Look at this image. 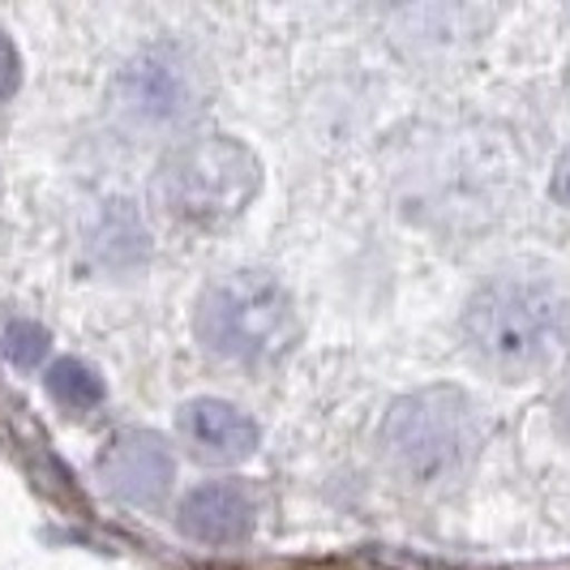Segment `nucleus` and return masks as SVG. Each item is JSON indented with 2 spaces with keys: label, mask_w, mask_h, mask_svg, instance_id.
I'll use <instances>...</instances> for the list:
<instances>
[{
  "label": "nucleus",
  "mask_w": 570,
  "mask_h": 570,
  "mask_svg": "<svg viewBox=\"0 0 570 570\" xmlns=\"http://www.w3.org/2000/svg\"><path fill=\"white\" fill-rule=\"evenodd\" d=\"M567 331V301L537 279H493L468 301L463 314V335L472 352L489 370L511 377L544 370L562 352Z\"/></svg>",
  "instance_id": "1"
},
{
  "label": "nucleus",
  "mask_w": 570,
  "mask_h": 570,
  "mask_svg": "<svg viewBox=\"0 0 570 570\" xmlns=\"http://www.w3.org/2000/svg\"><path fill=\"white\" fill-rule=\"evenodd\" d=\"M202 347L236 365H275L301 335L296 301L266 271H236L202 292L194 314Z\"/></svg>",
  "instance_id": "2"
},
{
  "label": "nucleus",
  "mask_w": 570,
  "mask_h": 570,
  "mask_svg": "<svg viewBox=\"0 0 570 570\" xmlns=\"http://www.w3.org/2000/svg\"><path fill=\"white\" fill-rule=\"evenodd\" d=\"M382 446L412 481H451L472 468L481 446V421L463 391L433 386L391 403L382 421Z\"/></svg>",
  "instance_id": "3"
},
{
  "label": "nucleus",
  "mask_w": 570,
  "mask_h": 570,
  "mask_svg": "<svg viewBox=\"0 0 570 570\" xmlns=\"http://www.w3.org/2000/svg\"><path fill=\"white\" fill-rule=\"evenodd\" d=\"M262 185V164L236 138H189L164 159L155 194L171 215L194 224H219L240 215Z\"/></svg>",
  "instance_id": "4"
},
{
  "label": "nucleus",
  "mask_w": 570,
  "mask_h": 570,
  "mask_svg": "<svg viewBox=\"0 0 570 570\" xmlns=\"http://www.w3.org/2000/svg\"><path fill=\"white\" fill-rule=\"evenodd\" d=\"M206 99V78L198 60L176 43L142 48L116 78V104L129 120L146 129H168L185 125Z\"/></svg>",
  "instance_id": "5"
},
{
  "label": "nucleus",
  "mask_w": 570,
  "mask_h": 570,
  "mask_svg": "<svg viewBox=\"0 0 570 570\" xmlns=\"http://www.w3.org/2000/svg\"><path fill=\"white\" fill-rule=\"evenodd\" d=\"M171 476H176V459H171L168 442L150 429L120 433L99 459L104 489L116 502H129V507H155L171 489Z\"/></svg>",
  "instance_id": "6"
},
{
  "label": "nucleus",
  "mask_w": 570,
  "mask_h": 570,
  "mask_svg": "<svg viewBox=\"0 0 570 570\" xmlns=\"http://www.w3.org/2000/svg\"><path fill=\"white\" fill-rule=\"evenodd\" d=\"M257 523L254 493L240 481H206L180 502V532L198 544H240Z\"/></svg>",
  "instance_id": "7"
},
{
  "label": "nucleus",
  "mask_w": 570,
  "mask_h": 570,
  "mask_svg": "<svg viewBox=\"0 0 570 570\" xmlns=\"http://www.w3.org/2000/svg\"><path fill=\"white\" fill-rule=\"evenodd\" d=\"M176 425L202 463H240L257 451V421L228 400H189Z\"/></svg>",
  "instance_id": "8"
},
{
  "label": "nucleus",
  "mask_w": 570,
  "mask_h": 570,
  "mask_svg": "<svg viewBox=\"0 0 570 570\" xmlns=\"http://www.w3.org/2000/svg\"><path fill=\"white\" fill-rule=\"evenodd\" d=\"M95 254H99V262L116 266V271H129V266L146 262L150 236H146L142 219H138V210L129 202H108L104 206V215L95 224Z\"/></svg>",
  "instance_id": "9"
},
{
  "label": "nucleus",
  "mask_w": 570,
  "mask_h": 570,
  "mask_svg": "<svg viewBox=\"0 0 570 570\" xmlns=\"http://www.w3.org/2000/svg\"><path fill=\"white\" fill-rule=\"evenodd\" d=\"M48 395L60 407H69V412H90V407L104 403V382L78 356H60L57 365L48 370Z\"/></svg>",
  "instance_id": "10"
},
{
  "label": "nucleus",
  "mask_w": 570,
  "mask_h": 570,
  "mask_svg": "<svg viewBox=\"0 0 570 570\" xmlns=\"http://www.w3.org/2000/svg\"><path fill=\"white\" fill-rule=\"evenodd\" d=\"M4 356L18 365V370H35L43 356H48V331L30 317H9L4 322Z\"/></svg>",
  "instance_id": "11"
},
{
  "label": "nucleus",
  "mask_w": 570,
  "mask_h": 570,
  "mask_svg": "<svg viewBox=\"0 0 570 570\" xmlns=\"http://www.w3.org/2000/svg\"><path fill=\"white\" fill-rule=\"evenodd\" d=\"M18 82H22V60H18V48L9 43V35L0 30V104L18 90Z\"/></svg>",
  "instance_id": "12"
},
{
  "label": "nucleus",
  "mask_w": 570,
  "mask_h": 570,
  "mask_svg": "<svg viewBox=\"0 0 570 570\" xmlns=\"http://www.w3.org/2000/svg\"><path fill=\"white\" fill-rule=\"evenodd\" d=\"M553 198L570 210V150L558 159V168H553Z\"/></svg>",
  "instance_id": "13"
},
{
  "label": "nucleus",
  "mask_w": 570,
  "mask_h": 570,
  "mask_svg": "<svg viewBox=\"0 0 570 570\" xmlns=\"http://www.w3.org/2000/svg\"><path fill=\"white\" fill-rule=\"evenodd\" d=\"M558 429H562V433L570 438V391L562 395V400H558Z\"/></svg>",
  "instance_id": "14"
}]
</instances>
